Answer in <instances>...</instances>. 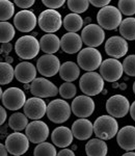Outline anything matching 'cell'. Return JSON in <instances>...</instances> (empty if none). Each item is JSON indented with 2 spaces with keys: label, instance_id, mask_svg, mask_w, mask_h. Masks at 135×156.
<instances>
[{
  "label": "cell",
  "instance_id": "1",
  "mask_svg": "<svg viewBox=\"0 0 135 156\" xmlns=\"http://www.w3.org/2000/svg\"><path fill=\"white\" fill-rule=\"evenodd\" d=\"M92 127L97 138H100L102 140H111L119 132V123L116 119L109 115H103L97 118L92 124Z\"/></svg>",
  "mask_w": 135,
  "mask_h": 156
},
{
  "label": "cell",
  "instance_id": "2",
  "mask_svg": "<svg viewBox=\"0 0 135 156\" xmlns=\"http://www.w3.org/2000/svg\"><path fill=\"white\" fill-rule=\"evenodd\" d=\"M40 50V42L34 36L26 34L17 40L15 51L22 59H32L37 56Z\"/></svg>",
  "mask_w": 135,
  "mask_h": 156
},
{
  "label": "cell",
  "instance_id": "3",
  "mask_svg": "<svg viewBox=\"0 0 135 156\" xmlns=\"http://www.w3.org/2000/svg\"><path fill=\"white\" fill-rule=\"evenodd\" d=\"M97 21L102 29L114 30L121 25L123 17L117 7L113 5H107L98 12Z\"/></svg>",
  "mask_w": 135,
  "mask_h": 156
},
{
  "label": "cell",
  "instance_id": "4",
  "mask_svg": "<svg viewBox=\"0 0 135 156\" xmlns=\"http://www.w3.org/2000/svg\"><path fill=\"white\" fill-rule=\"evenodd\" d=\"M79 87L85 96H97L104 90V80L97 72H86L80 77Z\"/></svg>",
  "mask_w": 135,
  "mask_h": 156
},
{
  "label": "cell",
  "instance_id": "5",
  "mask_svg": "<svg viewBox=\"0 0 135 156\" xmlns=\"http://www.w3.org/2000/svg\"><path fill=\"white\" fill-rule=\"evenodd\" d=\"M102 54L98 49L86 47L81 49L77 55V65L86 72H95L102 64Z\"/></svg>",
  "mask_w": 135,
  "mask_h": 156
},
{
  "label": "cell",
  "instance_id": "6",
  "mask_svg": "<svg viewBox=\"0 0 135 156\" xmlns=\"http://www.w3.org/2000/svg\"><path fill=\"white\" fill-rule=\"evenodd\" d=\"M71 105L62 99H55L47 105L46 115L51 122L61 124L67 122L71 117Z\"/></svg>",
  "mask_w": 135,
  "mask_h": 156
},
{
  "label": "cell",
  "instance_id": "7",
  "mask_svg": "<svg viewBox=\"0 0 135 156\" xmlns=\"http://www.w3.org/2000/svg\"><path fill=\"white\" fill-rule=\"evenodd\" d=\"M40 28L47 34H54L62 26V17L61 12L55 9H45L37 18Z\"/></svg>",
  "mask_w": 135,
  "mask_h": 156
},
{
  "label": "cell",
  "instance_id": "8",
  "mask_svg": "<svg viewBox=\"0 0 135 156\" xmlns=\"http://www.w3.org/2000/svg\"><path fill=\"white\" fill-rule=\"evenodd\" d=\"M29 140L21 132H12L6 137L4 146L7 153L14 156H22L29 150Z\"/></svg>",
  "mask_w": 135,
  "mask_h": 156
},
{
  "label": "cell",
  "instance_id": "9",
  "mask_svg": "<svg viewBox=\"0 0 135 156\" xmlns=\"http://www.w3.org/2000/svg\"><path fill=\"white\" fill-rule=\"evenodd\" d=\"M26 95L19 87H12L2 93L1 101L4 108L9 110H18L24 106L26 102Z\"/></svg>",
  "mask_w": 135,
  "mask_h": 156
},
{
  "label": "cell",
  "instance_id": "10",
  "mask_svg": "<svg viewBox=\"0 0 135 156\" xmlns=\"http://www.w3.org/2000/svg\"><path fill=\"white\" fill-rule=\"evenodd\" d=\"M100 75L107 82H116L123 76V65L119 59L107 58L100 66Z\"/></svg>",
  "mask_w": 135,
  "mask_h": 156
},
{
  "label": "cell",
  "instance_id": "11",
  "mask_svg": "<svg viewBox=\"0 0 135 156\" xmlns=\"http://www.w3.org/2000/svg\"><path fill=\"white\" fill-rule=\"evenodd\" d=\"M49 126L41 120L32 121L25 128V135L28 138V140L36 145L46 142V140L49 137Z\"/></svg>",
  "mask_w": 135,
  "mask_h": 156
},
{
  "label": "cell",
  "instance_id": "12",
  "mask_svg": "<svg viewBox=\"0 0 135 156\" xmlns=\"http://www.w3.org/2000/svg\"><path fill=\"white\" fill-rule=\"evenodd\" d=\"M82 43L89 48H96L104 43L105 31L98 24H87L81 32Z\"/></svg>",
  "mask_w": 135,
  "mask_h": 156
},
{
  "label": "cell",
  "instance_id": "13",
  "mask_svg": "<svg viewBox=\"0 0 135 156\" xmlns=\"http://www.w3.org/2000/svg\"><path fill=\"white\" fill-rule=\"evenodd\" d=\"M130 102L123 95H113L106 101V110L114 119L124 118L128 115Z\"/></svg>",
  "mask_w": 135,
  "mask_h": 156
},
{
  "label": "cell",
  "instance_id": "14",
  "mask_svg": "<svg viewBox=\"0 0 135 156\" xmlns=\"http://www.w3.org/2000/svg\"><path fill=\"white\" fill-rule=\"evenodd\" d=\"M30 92L36 98H50L55 97L58 94V89L52 81L47 78L39 77L36 78L30 84Z\"/></svg>",
  "mask_w": 135,
  "mask_h": 156
},
{
  "label": "cell",
  "instance_id": "15",
  "mask_svg": "<svg viewBox=\"0 0 135 156\" xmlns=\"http://www.w3.org/2000/svg\"><path fill=\"white\" fill-rule=\"evenodd\" d=\"M61 65V60L54 54H44L37 59L36 71L44 78L53 77L58 73Z\"/></svg>",
  "mask_w": 135,
  "mask_h": 156
},
{
  "label": "cell",
  "instance_id": "16",
  "mask_svg": "<svg viewBox=\"0 0 135 156\" xmlns=\"http://www.w3.org/2000/svg\"><path fill=\"white\" fill-rule=\"evenodd\" d=\"M95 108H96L95 101L92 99V97L85 96V95L77 96L71 104L72 112L79 119H86L91 117L94 114Z\"/></svg>",
  "mask_w": 135,
  "mask_h": 156
},
{
  "label": "cell",
  "instance_id": "17",
  "mask_svg": "<svg viewBox=\"0 0 135 156\" xmlns=\"http://www.w3.org/2000/svg\"><path fill=\"white\" fill-rule=\"evenodd\" d=\"M37 18L33 12L29 9H22L14 17V27L21 32H30L36 28Z\"/></svg>",
  "mask_w": 135,
  "mask_h": 156
},
{
  "label": "cell",
  "instance_id": "18",
  "mask_svg": "<svg viewBox=\"0 0 135 156\" xmlns=\"http://www.w3.org/2000/svg\"><path fill=\"white\" fill-rule=\"evenodd\" d=\"M129 50V45L125 39L119 36L110 37L105 43V52L110 58H121L127 54Z\"/></svg>",
  "mask_w": 135,
  "mask_h": 156
},
{
  "label": "cell",
  "instance_id": "19",
  "mask_svg": "<svg viewBox=\"0 0 135 156\" xmlns=\"http://www.w3.org/2000/svg\"><path fill=\"white\" fill-rule=\"evenodd\" d=\"M23 108L24 115L27 117V119L39 121L46 115L47 104L41 98L32 97L26 100Z\"/></svg>",
  "mask_w": 135,
  "mask_h": 156
},
{
  "label": "cell",
  "instance_id": "20",
  "mask_svg": "<svg viewBox=\"0 0 135 156\" xmlns=\"http://www.w3.org/2000/svg\"><path fill=\"white\" fill-rule=\"evenodd\" d=\"M117 145L127 152L135 150V126L127 125L119 129L116 134Z\"/></svg>",
  "mask_w": 135,
  "mask_h": 156
},
{
  "label": "cell",
  "instance_id": "21",
  "mask_svg": "<svg viewBox=\"0 0 135 156\" xmlns=\"http://www.w3.org/2000/svg\"><path fill=\"white\" fill-rule=\"evenodd\" d=\"M36 68L33 64L29 62H19L14 69L15 77L19 82L22 83H30L36 78Z\"/></svg>",
  "mask_w": 135,
  "mask_h": 156
},
{
  "label": "cell",
  "instance_id": "22",
  "mask_svg": "<svg viewBox=\"0 0 135 156\" xmlns=\"http://www.w3.org/2000/svg\"><path fill=\"white\" fill-rule=\"evenodd\" d=\"M71 131L75 138L79 140H86L91 138L94 133L92 123L88 119H78L73 123Z\"/></svg>",
  "mask_w": 135,
  "mask_h": 156
},
{
  "label": "cell",
  "instance_id": "23",
  "mask_svg": "<svg viewBox=\"0 0 135 156\" xmlns=\"http://www.w3.org/2000/svg\"><path fill=\"white\" fill-rule=\"evenodd\" d=\"M82 40L78 34L67 32L61 39V48L68 54H75L82 49Z\"/></svg>",
  "mask_w": 135,
  "mask_h": 156
},
{
  "label": "cell",
  "instance_id": "24",
  "mask_svg": "<svg viewBox=\"0 0 135 156\" xmlns=\"http://www.w3.org/2000/svg\"><path fill=\"white\" fill-rule=\"evenodd\" d=\"M74 136L70 128L66 126H58L52 131L51 133V140L54 146L61 149L69 147L73 143Z\"/></svg>",
  "mask_w": 135,
  "mask_h": 156
},
{
  "label": "cell",
  "instance_id": "25",
  "mask_svg": "<svg viewBox=\"0 0 135 156\" xmlns=\"http://www.w3.org/2000/svg\"><path fill=\"white\" fill-rule=\"evenodd\" d=\"M39 42L40 48L45 54H54L61 48V39L54 34H44Z\"/></svg>",
  "mask_w": 135,
  "mask_h": 156
},
{
  "label": "cell",
  "instance_id": "26",
  "mask_svg": "<svg viewBox=\"0 0 135 156\" xmlns=\"http://www.w3.org/2000/svg\"><path fill=\"white\" fill-rule=\"evenodd\" d=\"M58 73L62 80L66 82H73L80 76V68L74 62H66L61 65Z\"/></svg>",
  "mask_w": 135,
  "mask_h": 156
},
{
  "label": "cell",
  "instance_id": "27",
  "mask_svg": "<svg viewBox=\"0 0 135 156\" xmlns=\"http://www.w3.org/2000/svg\"><path fill=\"white\" fill-rule=\"evenodd\" d=\"M87 156H106L108 153V146L100 138H92L85 145Z\"/></svg>",
  "mask_w": 135,
  "mask_h": 156
},
{
  "label": "cell",
  "instance_id": "28",
  "mask_svg": "<svg viewBox=\"0 0 135 156\" xmlns=\"http://www.w3.org/2000/svg\"><path fill=\"white\" fill-rule=\"evenodd\" d=\"M83 23L84 21L81 18V16L77 14H73V12L68 14L62 20V25H64L66 30H68L69 32H74V34H77V31L82 29Z\"/></svg>",
  "mask_w": 135,
  "mask_h": 156
},
{
  "label": "cell",
  "instance_id": "29",
  "mask_svg": "<svg viewBox=\"0 0 135 156\" xmlns=\"http://www.w3.org/2000/svg\"><path fill=\"white\" fill-rule=\"evenodd\" d=\"M119 34L126 41H135V18H125L119 26Z\"/></svg>",
  "mask_w": 135,
  "mask_h": 156
},
{
  "label": "cell",
  "instance_id": "30",
  "mask_svg": "<svg viewBox=\"0 0 135 156\" xmlns=\"http://www.w3.org/2000/svg\"><path fill=\"white\" fill-rule=\"evenodd\" d=\"M28 125V119L22 112H15L9 119V126L15 132H21Z\"/></svg>",
  "mask_w": 135,
  "mask_h": 156
},
{
  "label": "cell",
  "instance_id": "31",
  "mask_svg": "<svg viewBox=\"0 0 135 156\" xmlns=\"http://www.w3.org/2000/svg\"><path fill=\"white\" fill-rule=\"evenodd\" d=\"M16 36V30L9 22H0V43L7 44Z\"/></svg>",
  "mask_w": 135,
  "mask_h": 156
},
{
  "label": "cell",
  "instance_id": "32",
  "mask_svg": "<svg viewBox=\"0 0 135 156\" xmlns=\"http://www.w3.org/2000/svg\"><path fill=\"white\" fill-rule=\"evenodd\" d=\"M15 77L14 68L5 62H0V85L11 83Z\"/></svg>",
  "mask_w": 135,
  "mask_h": 156
},
{
  "label": "cell",
  "instance_id": "33",
  "mask_svg": "<svg viewBox=\"0 0 135 156\" xmlns=\"http://www.w3.org/2000/svg\"><path fill=\"white\" fill-rule=\"evenodd\" d=\"M15 15V4L9 0H0V22H7Z\"/></svg>",
  "mask_w": 135,
  "mask_h": 156
},
{
  "label": "cell",
  "instance_id": "34",
  "mask_svg": "<svg viewBox=\"0 0 135 156\" xmlns=\"http://www.w3.org/2000/svg\"><path fill=\"white\" fill-rule=\"evenodd\" d=\"M57 151L55 146L51 143H41L36 145L33 150V156H56Z\"/></svg>",
  "mask_w": 135,
  "mask_h": 156
},
{
  "label": "cell",
  "instance_id": "35",
  "mask_svg": "<svg viewBox=\"0 0 135 156\" xmlns=\"http://www.w3.org/2000/svg\"><path fill=\"white\" fill-rule=\"evenodd\" d=\"M67 4L70 11L77 15L86 12L89 6V2L87 0H69Z\"/></svg>",
  "mask_w": 135,
  "mask_h": 156
},
{
  "label": "cell",
  "instance_id": "36",
  "mask_svg": "<svg viewBox=\"0 0 135 156\" xmlns=\"http://www.w3.org/2000/svg\"><path fill=\"white\" fill-rule=\"evenodd\" d=\"M117 9L122 15L133 16L135 15V0H119Z\"/></svg>",
  "mask_w": 135,
  "mask_h": 156
},
{
  "label": "cell",
  "instance_id": "37",
  "mask_svg": "<svg viewBox=\"0 0 135 156\" xmlns=\"http://www.w3.org/2000/svg\"><path fill=\"white\" fill-rule=\"evenodd\" d=\"M77 89L72 82H64L62 83L58 89V94L64 98V99H72L76 96Z\"/></svg>",
  "mask_w": 135,
  "mask_h": 156
},
{
  "label": "cell",
  "instance_id": "38",
  "mask_svg": "<svg viewBox=\"0 0 135 156\" xmlns=\"http://www.w3.org/2000/svg\"><path fill=\"white\" fill-rule=\"evenodd\" d=\"M123 70L128 76L135 77V54H130L125 57L123 62Z\"/></svg>",
  "mask_w": 135,
  "mask_h": 156
},
{
  "label": "cell",
  "instance_id": "39",
  "mask_svg": "<svg viewBox=\"0 0 135 156\" xmlns=\"http://www.w3.org/2000/svg\"><path fill=\"white\" fill-rule=\"evenodd\" d=\"M64 0H43V4L46 7H48L49 9H56L59 7L64 6Z\"/></svg>",
  "mask_w": 135,
  "mask_h": 156
},
{
  "label": "cell",
  "instance_id": "40",
  "mask_svg": "<svg viewBox=\"0 0 135 156\" xmlns=\"http://www.w3.org/2000/svg\"><path fill=\"white\" fill-rule=\"evenodd\" d=\"M15 4L20 9H27L34 4V0H15Z\"/></svg>",
  "mask_w": 135,
  "mask_h": 156
},
{
  "label": "cell",
  "instance_id": "41",
  "mask_svg": "<svg viewBox=\"0 0 135 156\" xmlns=\"http://www.w3.org/2000/svg\"><path fill=\"white\" fill-rule=\"evenodd\" d=\"M89 4L94 5L95 7H100V9H103V7L109 5L110 3V0H91L88 1Z\"/></svg>",
  "mask_w": 135,
  "mask_h": 156
},
{
  "label": "cell",
  "instance_id": "42",
  "mask_svg": "<svg viewBox=\"0 0 135 156\" xmlns=\"http://www.w3.org/2000/svg\"><path fill=\"white\" fill-rule=\"evenodd\" d=\"M56 156H75V153H74L73 150L64 148V149H61V151H59Z\"/></svg>",
  "mask_w": 135,
  "mask_h": 156
},
{
  "label": "cell",
  "instance_id": "43",
  "mask_svg": "<svg viewBox=\"0 0 135 156\" xmlns=\"http://www.w3.org/2000/svg\"><path fill=\"white\" fill-rule=\"evenodd\" d=\"M6 118H7L6 110L4 109L3 106H1V105H0V126L4 124V122L6 121Z\"/></svg>",
  "mask_w": 135,
  "mask_h": 156
},
{
  "label": "cell",
  "instance_id": "44",
  "mask_svg": "<svg viewBox=\"0 0 135 156\" xmlns=\"http://www.w3.org/2000/svg\"><path fill=\"white\" fill-rule=\"evenodd\" d=\"M11 52L12 51V45L11 43H7V44H2V47H1V51L0 52Z\"/></svg>",
  "mask_w": 135,
  "mask_h": 156
},
{
  "label": "cell",
  "instance_id": "45",
  "mask_svg": "<svg viewBox=\"0 0 135 156\" xmlns=\"http://www.w3.org/2000/svg\"><path fill=\"white\" fill-rule=\"evenodd\" d=\"M129 112H130V115H131V118L135 121V101L132 103V104H130Z\"/></svg>",
  "mask_w": 135,
  "mask_h": 156
},
{
  "label": "cell",
  "instance_id": "46",
  "mask_svg": "<svg viewBox=\"0 0 135 156\" xmlns=\"http://www.w3.org/2000/svg\"><path fill=\"white\" fill-rule=\"evenodd\" d=\"M0 156H7V151L5 149V146L0 143Z\"/></svg>",
  "mask_w": 135,
  "mask_h": 156
},
{
  "label": "cell",
  "instance_id": "47",
  "mask_svg": "<svg viewBox=\"0 0 135 156\" xmlns=\"http://www.w3.org/2000/svg\"><path fill=\"white\" fill-rule=\"evenodd\" d=\"M122 156H135V152H133V151H131V152H126Z\"/></svg>",
  "mask_w": 135,
  "mask_h": 156
},
{
  "label": "cell",
  "instance_id": "48",
  "mask_svg": "<svg viewBox=\"0 0 135 156\" xmlns=\"http://www.w3.org/2000/svg\"><path fill=\"white\" fill-rule=\"evenodd\" d=\"M12 60H14V59H12V57H7V62H7V64H11Z\"/></svg>",
  "mask_w": 135,
  "mask_h": 156
},
{
  "label": "cell",
  "instance_id": "49",
  "mask_svg": "<svg viewBox=\"0 0 135 156\" xmlns=\"http://www.w3.org/2000/svg\"><path fill=\"white\" fill-rule=\"evenodd\" d=\"M2 93H3V90H2L1 87H0V100H1V97H2Z\"/></svg>",
  "mask_w": 135,
  "mask_h": 156
},
{
  "label": "cell",
  "instance_id": "50",
  "mask_svg": "<svg viewBox=\"0 0 135 156\" xmlns=\"http://www.w3.org/2000/svg\"><path fill=\"white\" fill-rule=\"evenodd\" d=\"M133 93L135 94V81H134V83H133Z\"/></svg>",
  "mask_w": 135,
  "mask_h": 156
},
{
  "label": "cell",
  "instance_id": "51",
  "mask_svg": "<svg viewBox=\"0 0 135 156\" xmlns=\"http://www.w3.org/2000/svg\"><path fill=\"white\" fill-rule=\"evenodd\" d=\"M22 156H23V155H22Z\"/></svg>",
  "mask_w": 135,
  "mask_h": 156
}]
</instances>
